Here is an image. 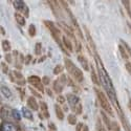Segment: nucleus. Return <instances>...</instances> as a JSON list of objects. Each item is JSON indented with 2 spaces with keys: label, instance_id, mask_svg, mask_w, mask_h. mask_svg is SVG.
<instances>
[{
  "label": "nucleus",
  "instance_id": "f257e3e1",
  "mask_svg": "<svg viewBox=\"0 0 131 131\" xmlns=\"http://www.w3.org/2000/svg\"><path fill=\"white\" fill-rule=\"evenodd\" d=\"M64 64H65V67H66L68 73L71 75V77L79 83L84 81V75L81 69H79L75 65L68 59V58H65L64 59Z\"/></svg>",
  "mask_w": 131,
  "mask_h": 131
},
{
  "label": "nucleus",
  "instance_id": "f03ea898",
  "mask_svg": "<svg viewBox=\"0 0 131 131\" xmlns=\"http://www.w3.org/2000/svg\"><path fill=\"white\" fill-rule=\"evenodd\" d=\"M94 91H95V93H96L97 100H99V103H100L101 107L103 108V110H105L107 113H109L110 115H112V114H113V111H112V108H111V106H110V103H109L107 96H106L102 91H100L99 89H96V88L94 89Z\"/></svg>",
  "mask_w": 131,
  "mask_h": 131
},
{
  "label": "nucleus",
  "instance_id": "7ed1b4c3",
  "mask_svg": "<svg viewBox=\"0 0 131 131\" xmlns=\"http://www.w3.org/2000/svg\"><path fill=\"white\" fill-rule=\"evenodd\" d=\"M43 23H44V25L49 29V32L51 34V36H52V38L54 40L60 39L61 31H60V29L56 25H54V23L52 22V21H50V20H44V21H43Z\"/></svg>",
  "mask_w": 131,
  "mask_h": 131
},
{
  "label": "nucleus",
  "instance_id": "20e7f679",
  "mask_svg": "<svg viewBox=\"0 0 131 131\" xmlns=\"http://www.w3.org/2000/svg\"><path fill=\"white\" fill-rule=\"evenodd\" d=\"M13 4H14V6H15L16 9L20 10V12H22L25 17H28V7L25 4V2L21 1V0H17V1H14L13 2Z\"/></svg>",
  "mask_w": 131,
  "mask_h": 131
},
{
  "label": "nucleus",
  "instance_id": "39448f33",
  "mask_svg": "<svg viewBox=\"0 0 131 131\" xmlns=\"http://www.w3.org/2000/svg\"><path fill=\"white\" fill-rule=\"evenodd\" d=\"M116 111H117V114H118V116H119V119H121L122 125H123V128L125 129V131H131V126H130V124H129V122H128V119L126 118L124 112L122 111V109H118V110H116Z\"/></svg>",
  "mask_w": 131,
  "mask_h": 131
},
{
  "label": "nucleus",
  "instance_id": "423d86ee",
  "mask_svg": "<svg viewBox=\"0 0 131 131\" xmlns=\"http://www.w3.org/2000/svg\"><path fill=\"white\" fill-rule=\"evenodd\" d=\"M66 100L68 101L69 105L71 106V109H72V110L75 108V106H77L78 104H80V103H79V102H80L79 96L74 95V94H72V93H69V94L66 95Z\"/></svg>",
  "mask_w": 131,
  "mask_h": 131
},
{
  "label": "nucleus",
  "instance_id": "0eeeda50",
  "mask_svg": "<svg viewBox=\"0 0 131 131\" xmlns=\"http://www.w3.org/2000/svg\"><path fill=\"white\" fill-rule=\"evenodd\" d=\"M0 130L1 131H18V128L15 124L10 122H2Z\"/></svg>",
  "mask_w": 131,
  "mask_h": 131
},
{
  "label": "nucleus",
  "instance_id": "6e6552de",
  "mask_svg": "<svg viewBox=\"0 0 131 131\" xmlns=\"http://www.w3.org/2000/svg\"><path fill=\"white\" fill-rule=\"evenodd\" d=\"M27 106L35 111H37L39 109V105H38V103H37V101H36V99L34 96H29L27 99Z\"/></svg>",
  "mask_w": 131,
  "mask_h": 131
},
{
  "label": "nucleus",
  "instance_id": "1a4fd4ad",
  "mask_svg": "<svg viewBox=\"0 0 131 131\" xmlns=\"http://www.w3.org/2000/svg\"><path fill=\"white\" fill-rule=\"evenodd\" d=\"M62 42H63V45H64L65 49H67L68 51H72V50H73L72 43H71V41H70L66 36H63V37H62Z\"/></svg>",
  "mask_w": 131,
  "mask_h": 131
},
{
  "label": "nucleus",
  "instance_id": "9d476101",
  "mask_svg": "<svg viewBox=\"0 0 131 131\" xmlns=\"http://www.w3.org/2000/svg\"><path fill=\"white\" fill-rule=\"evenodd\" d=\"M101 115H102V118H103V121H104V124H105V127L109 130V131H111V125H112V122L109 119L108 115L104 112V111H101Z\"/></svg>",
  "mask_w": 131,
  "mask_h": 131
},
{
  "label": "nucleus",
  "instance_id": "9b49d317",
  "mask_svg": "<svg viewBox=\"0 0 131 131\" xmlns=\"http://www.w3.org/2000/svg\"><path fill=\"white\" fill-rule=\"evenodd\" d=\"M78 61L80 62V64L83 66L84 70H86V71H89V70H90V67H89L88 61L86 60V58H85V57H83V56H78Z\"/></svg>",
  "mask_w": 131,
  "mask_h": 131
},
{
  "label": "nucleus",
  "instance_id": "f8f14e48",
  "mask_svg": "<svg viewBox=\"0 0 131 131\" xmlns=\"http://www.w3.org/2000/svg\"><path fill=\"white\" fill-rule=\"evenodd\" d=\"M84 29H85V34H86V38H87V40H88V43H89V45L91 46V48H92V50L96 53V48H95V44H94V42H93V40H92V38L90 37V34H89V31H88V29H87L85 26H84Z\"/></svg>",
  "mask_w": 131,
  "mask_h": 131
},
{
  "label": "nucleus",
  "instance_id": "ddd939ff",
  "mask_svg": "<svg viewBox=\"0 0 131 131\" xmlns=\"http://www.w3.org/2000/svg\"><path fill=\"white\" fill-rule=\"evenodd\" d=\"M27 82H28L30 85L35 86V85H37V84L41 83V82H42V80L38 77V75H29V77L27 78Z\"/></svg>",
  "mask_w": 131,
  "mask_h": 131
},
{
  "label": "nucleus",
  "instance_id": "4468645a",
  "mask_svg": "<svg viewBox=\"0 0 131 131\" xmlns=\"http://www.w3.org/2000/svg\"><path fill=\"white\" fill-rule=\"evenodd\" d=\"M90 72H91V80H92V82L95 85H100L101 83L99 81V74H96V72H95V70H94L92 65H91V67H90Z\"/></svg>",
  "mask_w": 131,
  "mask_h": 131
},
{
  "label": "nucleus",
  "instance_id": "2eb2a0df",
  "mask_svg": "<svg viewBox=\"0 0 131 131\" xmlns=\"http://www.w3.org/2000/svg\"><path fill=\"white\" fill-rule=\"evenodd\" d=\"M15 19H16V21H17V23L20 25V26H24L25 25V18H24V16H22L21 14H19V13H15Z\"/></svg>",
  "mask_w": 131,
  "mask_h": 131
},
{
  "label": "nucleus",
  "instance_id": "dca6fc26",
  "mask_svg": "<svg viewBox=\"0 0 131 131\" xmlns=\"http://www.w3.org/2000/svg\"><path fill=\"white\" fill-rule=\"evenodd\" d=\"M63 88H64V86L59 80H56L53 82V89L57 93H61L63 91Z\"/></svg>",
  "mask_w": 131,
  "mask_h": 131
},
{
  "label": "nucleus",
  "instance_id": "f3484780",
  "mask_svg": "<svg viewBox=\"0 0 131 131\" xmlns=\"http://www.w3.org/2000/svg\"><path fill=\"white\" fill-rule=\"evenodd\" d=\"M54 112H56V115H57V117L60 119V121L64 119V112L62 110V108L60 106H58V104L54 105Z\"/></svg>",
  "mask_w": 131,
  "mask_h": 131
},
{
  "label": "nucleus",
  "instance_id": "a211bd4d",
  "mask_svg": "<svg viewBox=\"0 0 131 131\" xmlns=\"http://www.w3.org/2000/svg\"><path fill=\"white\" fill-rule=\"evenodd\" d=\"M22 114H23V116L26 119H28V121H34V116H32V113L30 112V110H28L27 108H25V107L22 108Z\"/></svg>",
  "mask_w": 131,
  "mask_h": 131
},
{
  "label": "nucleus",
  "instance_id": "6ab92c4d",
  "mask_svg": "<svg viewBox=\"0 0 131 131\" xmlns=\"http://www.w3.org/2000/svg\"><path fill=\"white\" fill-rule=\"evenodd\" d=\"M1 46H2L3 51H5L6 53H7L8 51H10V49H12V45H10V43H9L8 40H2Z\"/></svg>",
  "mask_w": 131,
  "mask_h": 131
},
{
  "label": "nucleus",
  "instance_id": "aec40b11",
  "mask_svg": "<svg viewBox=\"0 0 131 131\" xmlns=\"http://www.w3.org/2000/svg\"><path fill=\"white\" fill-rule=\"evenodd\" d=\"M40 107H41V110L43 111V116L46 117V118H48V117H49V113H48V111H47V109H48L47 104L44 103V102H40Z\"/></svg>",
  "mask_w": 131,
  "mask_h": 131
},
{
  "label": "nucleus",
  "instance_id": "412c9836",
  "mask_svg": "<svg viewBox=\"0 0 131 131\" xmlns=\"http://www.w3.org/2000/svg\"><path fill=\"white\" fill-rule=\"evenodd\" d=\"M1 92H2V94L5 97H10V96H12V92H10L9 88H8V87H6V86H4V85L1 86Z\"/></svg>",
  "mask_w": 131,
  "mask_h": 131
},
{
  "label": "nucleus",
  "instance_id": "4be33fe9",
  "mask_svg": "<svg viewBox=\"0 0 131 131\" xmlns=\"http://www.w3.org/2000/svg\"><path fill=\"white\" fill-rule=\"evenodd\" d=\"M118 50H119V52H121L123 59H128V58H129V53H128V51L126 50V48H125L122 44L118 46Z\"/></svg>",
  "mask_w": 131,
  "mask_h": 131
},
{
  "label": "nucleus",
  "instance_id": "5701e85b",
  "mask_svg": "<svg viewBox=\"0 0 131 131\" xmlns=\"http://www.w3.org/2000/svg\"><path fill=\"white\" fill-rule=\"evenodd\" d=\"M67 121H68V123L70 124V125H72V126H77V117H75V115L74 114H68V116H67Z\"/></svg>",
  "mask_w": 131,
  "mask_h": 131
},
{
  "label": "nucleus",
  "instance_id": "b1692460",
  "mask_svg": "<svg viewBox=\"0 0 131 131\" xmlns=\"http://www.w3.org/2000/svg\"><path fill=\"white\" fill-rule=\"evenodd\" d=\"M36 32H37V29H36V26L34 24H30L29 27H28V35L30 37H35L36 36Z\"/></svg>",
  "mask_w": 131,
  "mask_h": 131
},
{
  "label": "nucleus",
  "instance_id": "393cba45",
  "mask_svg": "<svg viewBox=\"0 0 131 131\" xmlns=\"http://www.w3.org/2000/svg\"><path fill=\"white\" fill-rule=\"evenodd\" d=\"M122 3H123V5L125 6V8H126V10H127L128 16L131 18V7H130L131 2H130V1H122Z\"/></svg>",
  "mask_w": 131,
  "mask_h": 131
},
{
  "label": "nucleus",
  "instance_id": "a878e982",
  "mask_svg": "<svg viewBox=\"0 0 131 131\" xmlns=\"http://www.w3.org/2000/svg\"><path fill=\"white\" fill-rule=\"evenodd\" d=\"M41 52H42V44L40 42H38L35 45V53L37 54V56H40Z\"/></svg>",
  "mask_w": 131,
  "mask_h": 131
},
{
  "label": "nucleus",
  "instance_id": "bb28decb",
  "mask_svg": "<svg viewBox=\"0 0 131 131\" xmlns=\"http://www.w3.org/2000/svg\"><path fill=\"white\" fill-rule=\"evenodd\" d=\"M63 69H64V66H62V65H60V64L57 65V66L53 68V74H56V75L60 74L63 71Z\"/></svg>",
  "mask_w": 131,
  "mask_h": 131
},
{
  "label": "nucleus",
  "instance_id": "cd10ccee",
  "mask_svg": "<svg viewBox=\"0 0 131 131\" xmlns=\"http://www.w3.org/2000/svg\"><path fill=\"white\" fill-rule=\"evenodd\" d=\"M119 41H121V43H122V45H123V46H124V47L126 48V50L128 51V53H129V56L131 57V47H130V46L128 45V43H126V42H125L124 40H122V39H121V40H119Z\"/></svg>",
  "mask_w": 131,
  "mask_h": 131
},
{
  "label": "nucleus",
  "instance_id": "c85d7f7f",
  "mask_svg": "<svg viewBox=\"0 0 131 131\" xmlns=\"http://www.w3.org/2000/svg\"><path fill=\"white\" fill-rule=\"evenodd\" d=\"M96 129H97V131H106V130L104 129V127H103V124H102V122H101L100 118L96 119Z\"/></svg>",
  "mask_w": 131,
  "mask_h": 131
},
{
  "label": "nucleus",
  "instance_id": "c756f323",
  "mask_svg": "<svg viewBox=\"0 0 131 131\" xmlns=\"http://www.w3.org/2000/svg\"><path fill=\"white\" fill-rule=\"evenodd\" d=\"M13 73H14V77H15L18 81H19V80H23V75H22V73H21L20 71H18V70H14Z\"/></svg>",
  "mask_w": 131,
  "mask_h": 131
},
{
  "label": "nucleus",
  "instance_id": "7c9ffc66",
  "mask_svg": "<svg viewBox=\"0 0 131 131\" xmlns=\"http://www.w3.org/2000/svg\"><path fill=\"white\" fill-rule=\"evenodd\" d=\"M12 114L14 116L15 119H17V121H20L21 119V116H20V113L18 110H16V109H13V111H12Z\"/></svg>",
  "mask_w": 131,
  "mask_h": 131
},
{
  "label": "nucleus",
  "instance_id": "2f4dec72",
  "mask_svg": "<svg viewBox=\"0 0 131 131\" xmlns=\"http://www.w3.org/2000/svg\"><path fill=\"white\" fill-rule=\"evenodd\" d=\"M111 131H121V127H119V125H118L116 122H112Z\"/></svg>",
  "mask_w": 131,
  "mask_h": 131
},
{
  "label": "nucleus",
  "instance_id": "473e14b6",
  "mask_svg": "<svg viewBox=\"0 0 131 131\" xmlns=\"http://www.w3.org/2000/svg\"><path fill=\"white\" fill-rule=\"evenodd\" d=\"M82 105L81 104H78L77 106H75V108L73 109V111L75 112V113H77V114H81L82 113Z\"/></svg>",
  "mask_w": 131,
  "mask_h": 131
},
{
  "label": "nucleus",
  "instance_id": "72a5a7b5",
  "mask_svg": "<svg viewBox=\"0 0 131 131\" xmlns=\"http://www.w3.org/2000/svg\"><path fill=\"white\" fill-rule=\"evenodd\" d=\"M49 82H50V79H49V77H47V75H44V77L42 78V84L43 85H48Z\"/></svg>",
  "mask_w": 131,
  "mask_h": 131
},
{
  "label": "nucleus",
  "instance_id": "f704fd0d",
  "mask_svg": "<svg viewBox=\"0 0 131 131\" xmlns=\"http://www.w3.org/2000/svg\"><path fill=\"white\" fill-rule=\"evenodd\" d=\"M1 69H2V72L3 73H8V66L5 64V63H1Z\"/></svg>",
  "mask_w": 131,
  "mask_h": 131
},
{
  "label": "nucleus",
  "instance_id": "c9c22d12",
  "mask_svg": "<svg viewBox=\"0 0 131 131\" xmlns=\"http://www.w3.org/2000/svg\"><path fill=\"white\" fill-rule=\"evenodd\" d=\"M35 87H36V88H37L39 91H41V92H44V91H45L44 86H43V84H42V83H39V84L35 85Z\"/></svg>",
  "mask_w": 131,
  "mask_h": 131
},
{
  "label": "nucleus",
  "instance_id": "e433bc0d",
  "mask_svg": "<svg viewBox=\"0 0 131 131\" xmlns=\"http://www.w3.org/2000/svg\"><path fill=\"white\" fill-rule=\"evenodd\" d=\"M83 128H84V124L78 123L77 126H75V131H83Z\"/></svg>",
  "mask_w": 131,
  "mask_h": 131
},
{
  "label": "nucleus",
  "instance_id": "4c0bfd02",
  "mask_svg": "<svg viewBox=\"0 0 131 131\" xmlns=\"http://www.w3.org/2000/svg\"><path fill=\"white\" fill-rule=\"evenodd\" d=\"M65 99H66V97H64L63 95H58L57 101H58V103H60V104H64V103H65Z\"/></svg>",
  "mask_w": 131,
  "mask_h": 131
},
{
  "label": "nucleus",
  "instance_id": "58836bf2",
  "mask_svg": "<svg viewBox=\"0 0 131 131\" xmlns=\"http://www.w3.org/2000/svg\"><path fill=\"white\" fill-rule=\"evenodd\" d=\"M59 81H60L62 84H65V83L67 82V78H66V75H65V74H62L61 77H60V79H59Z\"/></svg>",
  "mask_w": 131,
  "mask_h": 131
},
{
  "label": "nucleus",
  "instance_id": "ea45409f",
  "mask_svg": "<svg viewBox=\"0 0 131 131\" xmlns=\"http://www.w3.org/2000/svg\"><path fill=\"white\" fill-rule=\"evenodd\" d=\"M4 59H5V61H6L8 64H10V63H12V56H10L9 53H6V54H5Z\"/></svg>",
  "mask_w": 131,
  "mask_h": 131
},
{
  "label": "nucleus",
  "instance_id": "a19ab883",
  "mask_svg": "<svg viewBox=\"0 0 131 131\" xmlns=\"http://www.w3.org/2000/svg\"><path fill=\"white\" fill-rule=\"evenodd\" d=\"M29 89H30L31 93H32V94H34L35 96H37V97H41V93H38V92H37V91H36L35 89H32V88H31V87H29Z\"/></svg>",
  "mask_w": 131,
  "mask_h": 131
},
{
  "label": "nucleus",
  "instance_id": "79ce46f5",
  "mask_svg": "<svg viewBox=\"0 0 131 131\" xmlns=\"http://www.w3.org/2000/svg\"><path fill=\"white\" fill-rule=\"evenodd\" d=\"M48 128L50 129V131H56L57 130V127H56V125H54L53 123H49L48 124Z\"/></svg>",
  "mask_w": 131,
  "mask_h": 131
},
{
  "label": "nucleus",
  "instance_id": "37998d69",
  "mask_svg": "<svg viewBox=\"0 0 131 131\" xmlns=\"http://www.w3.org/2000/svg\"><path fill=\"white\" fill-rule=\"evenodd\" d=\"M125 67H126V69H127V71L131 74V63L130 62H127L126 64H125Z\"/></svg>",
  "mask_w": 131,
  "mask_h": 131
},
{
  "label": "nucleus",
  "instance_id": "c03bdc74",
  "mask_svg": "<svg viewBox=\"0 0 131 131\" xmlns=\"http://www.w3.org/2000/svg\"><path fill=\"white\" fill-rule=\"evenodd\" d=\"M30 60H31V56H30V54H27V56L25 57V62H24V64H25V65H28L29 62H30Z\"/></svg>",
  "mask_w": 131,
  "mask_h": 131
},
{
  "label": "nucleus",
  "instance_id": "a18cd8bd",
  "mask_svg": "<svg viewBox=\"0 0 131 131\" xmlns=\"http://www.w3.org/2000/svg\"><path fill=\"white\" fill-rule=\"evenodd\" d=\"M18 85H20V86H24L25 85V80H19V81H17L16 82Z\"/></svg>",
  "mask_w": 131,
  "mask_h": 131
},
{
  "label": "nucleus",
  "instance_id": "49530a36",
  "mask_svg": "<svg viewBox=\"0 0 131 131\" xmlns=\"http://www.w3.org/2000/svg\"><path fill=\"white\" fill-rule=\"evenodd\" d=\"M8 77H9L10 81H12V82H15V79H14V73H13V72H9V74H8Z\"/></svg>",
  "mask_w": 131,
  "mask_h": 131
},
{
  "label": "nucleus",
  "instance_id": "de8ad7c7",
  "mask_svg": "<svg viewBox=\"0 0 131 131\" xmlns=\"http://www.w3.org/2000/svg\"><path fill=\"white\" fill-rule=\"evenodd\" d=\"M45 91H46V93H47V95H49V96H52V92H51V90L48 88V89H45Z\"/></svg>",
  "mask_w": 131,
  "mask_h": 131
},
{
  "label": "nucleus",
  "instance_id": "09e8293b",
  "mask_svg": "<svg viewBox=\"0 0 131 131\" xmlns=\"http://www.w3.org/2000/svg\"><path fill=\"white\" fill-rule=\"evenodd\" d=\"M0 28H1V35H5V34H6V32H5V29L3 28V26H1V27H0Z\"/></svg>",
  "mask_w": 131,
  "mask_h": 131
},
{
  "label": "nucleus",
  "instance_id": "8fccbe9b",
  "mask_svg": "<svg viewBox=\"0 0 131 131\" xmlns=\"http://www.w3.org/2000/svg\"><path fill=\"white\" fill-rule=\"evenodd\" d=\"M83 131H89V129H88V126H87V125H84Z\"/></svg>",
  "mask_w": 131,
  "mask_h": 131
},
{
  "label": "nucleus",
  "instance_id": "3c124183",
  "mask_svg": "<svg viewBox=\"0 0 131 131\" xmlns=\"http://www.w3.org/2000/svg\"><path fill=\"white\" fill-rule=\"evenodd\" d=\"M128 107H129L130 111H131V99H130V101H129V103H128Z\"/></svg>",
  "mask_w": 131,
  "mask_h": 131
},
{
  "label": "nucleus",
  "instance_id": "603ef678",
  "mask_svg": "<svg viewBox=\"0 0 131 131\" xmlns=\"http://www.w3.org/2000/svg\"><path fill=\"white\" fill-rule=\"evenodd\" d=\"M63 108H64V111H67V110H68V107H67V106H64Z\"/></svg>",
  "mask_w": 131,
  "mask_h": 131
},
{
  "label": "nucleus",
  "instance_id": "864d4df0",
  "mask_svg": "<svg viewBox=\"0 0 131 131\" xmlns=\"http://www.w3.org/2000/svg\"><path fill=\"white\" fill-rule=\"evenodd\" d=\"M13 54H14V56H16V57H17V54H18V51H16V50H15V51L13 52Z\"/></svg>",
  "mask_w": 131,
  "mask_h": 131
},
{
  "label": "nucleus",
  "instance_id": "5fc2aeb1",
  "mask_svg": "<svg viewBox=\"0 0 131 131\" xmlns=\"http://www.w3.org/2000/svg\"><path fill=\"white\" fill-rule=\"evenodd\" d=\"M128 26H129V28H130V30H131V24H130V23H128Z\"/></svg>",
  "mask_w": 131,
  "mask_h": 131
}]
</instances>
